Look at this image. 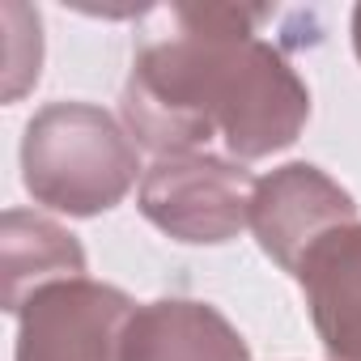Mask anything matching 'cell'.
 <instances>
[{"label":"cell","instance_id":"obj_7","mask_svg":"<svg viewBox=\"0 0 361 361\" xmlns=\"http://www.w3.org/2000/svg\"><path fill=\"white\" fill-rule=\"evenodd\" d=\"M0 251H5V310L9 314H22L35 293L60 281L85 276L81 243L43 213L9 209L5 230H0Z\"/></svg>","mask_w":361,"mask_h":361},{"label":"cell","instance_id":"obj_4","mask_svg":"<svg viewBox=\"0 0 361 361\" xmlns=\"http://www.w3.org/2000/svg\"><path fill=\"white\" fill-rule=\"evenodd\" d=\"M361 221L357 200L336 183V178L310 161H289L259 178L255 188V209H251V230L272 264L293 272L302 255L331 230Z\"/></svg>","mask_w":361,"mask_h":361},{"label":"cell","instance_id":"obj_3","mask_svg":"<svg viewBox=\"0 0 361 361\" xmlns=\"http://www.w3.org/2000/svg\"><path fill=\"white\" fill-rule=\"evenodd\" d=\"M259 178L221 153H170L153 157L140 174L136 204L145 221L161 234L192 243V247H221L251 226Z\"/></svg>","mask_w":361,"mask_h":361},{"label":"cell","instance_id":"obj_9","mask_svg":"<svg viewBox=\"0 0 361 361\" xmlns=\"http://www.w3.org/2000/svg\"><path fill=\"white\" fill-rule=\"evenodd\" d=\"M353 47H357V60H361V5L353 9Z\"/></svg>","mask_w":361,"mask_h":361},{"label":"cell","instance_id":"obj_8","mask_svg":"<svg viewBox=\"0 0 361 361\" xmlns=\"http://www.w3.org/2000/svg\"><path fill=\"white\" fill-rule=\"evenodd\" d=\"M5 26H9V85H5V98L18 102L39 81L43 22H39V9H30V5H5Z\"/></svg>","mask_w":361,"mask_h":361},{"label":"cell","instance_id":"obj_2","mask_svg":"<svg viewBox=\"0 0 361 361\" xmlns=\"http://www.w3.org/2000/svg\"><path fill=\"white\" fill-rule=\"evenodd\" d=\"M140 174V145L94 102H51L22 136V183L35 204L68 217L115 209Z\"/></svg>","mask_w":361,"mask_h":361},{"label":"cell","instance_id":"obj_5","mask_svg":"<svg viewBox=\"0 0 361 361\" xmlns=\"http://www.w3.org/2000/svg\"><path fill=\"white\" fill-rule=\"evenodd\" d=\"M331 361H361V221L323 234L293 268Z\"/></svg>","mask_w":361,"mask_h":361},{"label":"cell","instance_id":"obj_6","mask_svg":"<svg viewBox=\"0 0 361 361\" xmlns=\"http://www.w3.org/2000/svg\"><path fill=\"white\" fill-rule=\"evenodd\" d=\"M119 361H251V348L217 306L196 298H157L136 306Z\"/></svg>","mask_w":361,"mask_h":361},{"label":"cell","instance_id":"obj_1","mask_svg":"<svg viewBox=\"0 0 361 361\" xmlns=\"http://www.w3.org/2000/svg\"><path fill=\"white\" fill-rule=\"evenodd\" d=\"M119 119L153 157L200 153L213 136L234 161L289 149L310 119V90L281 47L259 39L272 9L247 5H170L153 9Z\"/></svg>","mask_w":361,"mask_h":361}]
</instances>
